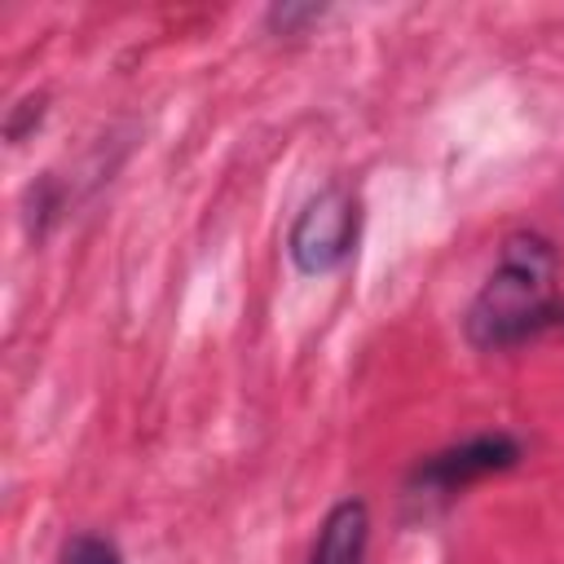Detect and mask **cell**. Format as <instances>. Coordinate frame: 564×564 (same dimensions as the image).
Returning a JSON list of instances; mask_svg holds the SVG:
<instances>
[{
	"instance_id": "cell-1",
	"label": "cell",
	"mask_w": 564,
	"mask_h": 564,
	"mask_svg": "<svg viewBox=\"0 0 564 564\" xmlns=\"http://www.w3.org/2000/svg\"><path fill=\"white\" fill-rule=\"evenodd\" d=\"M564 304L555 295V251L542 234H511L498 251L494 273L467 308V339L485 352L533 339L555 326Z\"/></svg>"
},
{
	"instance_id": "cell-2",
	"label": "cell",
	"mask_w": 564,
	"mask_h": 564,
	"mask_svg": "<svg viewBox=\"0 0 564 564\" xmlns=\"http://www.w3.org/2000/svg\"><path fill=\"white\" fill-rule=\"evenodd\" d=\"M357 194L348 185L317 189L286 229V256L300 273H330L352 256L357 242Z\"/></svg>"
},
{
	"instance_id": "cell-3",
	"label": "cell",
	"mask_w": 564,
	"mask_h": 564,
	"mask_svg": "<svg viewBox=\"0 0 564 564\" xmlns=\"http://www.w3.org/2000/svg\"><path fill=\"white\" fill-rule=\"evenodd\" d=\"M520 463V441L507 436V432H485V436H471L463 445H449L432 458H423L410 476L414 489L423 494H458L494 471H507Z\"/></svg>"
},
{
	"instance_id": "cell-4",
	"label": "cell",
	"mask_w": 564,
	"mask_h": 564,
	"mask_svg": "<svg viewBox=\"0 0 564 564\" xmlns=\"http://www.w3.org/2000/svg\"><path fill=\"white\" fill-rule=\"evenodd\" d=\"M366 542H370V511L361 498H339L308 551V564H366Z\"/></svg>"
},
{
	"instance_id": "cell-5",
	"label": "cell",
	"mask_w": 564,
	"mask_h": 564,
	"mask_svg": "<svg viewBox=\"0 0 564 564\" xmlns=\"http://www.w3.org/2000/svg\"><path fill=\"white\" fill-rule=\"evenodd\" d=\"M66 564H123V560H119V546H115L110 538L79 533V538L66 546Z\"/></svg>"
}]
</instances>
